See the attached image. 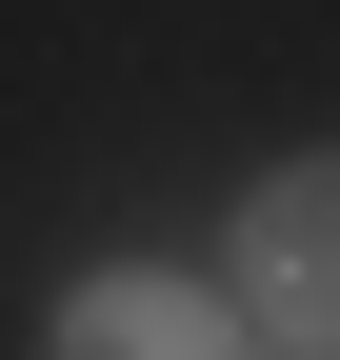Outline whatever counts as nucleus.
Instances as JSON below:
<instances>
[{"instance_id":"1","label":"nucleus","mask_w":340,"mask_h":360,"mask_svg":"<svg viewBox=\"0 0 340 360\" xmlns=\"http://www.w3.org/2000/svg\"><path fill=\"white\" fill-rule=\"evenodd\" d=\"M221 300H240V340L340 360V141H301V160L240 180V220H221Z\"/></svg>"},{"instance_id":"2","label":"nucleus","mask_w":340,"mask_h":360,"mask_svg":"<svg viewBox=\"0 0 340 360\" xmlns=\"http://www.w3.org/2000/svg\"><path fill=\"white\" fill-rule=\"evenodd\" d=\"M40 360H240V300L221 281H160V260H120V281L60 300V340Z\"/></svg>"}]
</instances>
